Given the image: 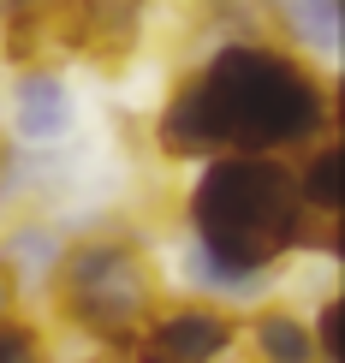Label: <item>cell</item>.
Listing matches in <instances>:
<instances>
[{"mask_svg": "<svg viewBox=\"0 0 345 363\" xmlns=\"http://www.w3.org/2000/svg\"><path fill=\"white\" fill-rule=\"evenodd\" d=\"M339 96L286 42L262 30H232L173 84L155 113V143L173 161L208 155H292L334 138Z\"/></svg>", "mask_w": 345, "mask_h": 363, "instance_id": "1", "label": "cell"}, {"mask_svg": "<svg viewBox=\"0 0 345 363\" xmlns=\"http://www.w3.org/2000/svg\"><path fill=\"white\" fill-rule=\"evenodd\" d=\"M185 220L191 256L220 268L238 292L316 238V220L298 203V173L280 155H208L185 191Z\"/></svg>", "mask_w": 345, "mask_h": 363, "instance_id": "2", "label": "cell"}, {"mask_svg": "<svg viewBox=\"0 0 345 363\" xmlns=\"http://www.w3.org/2000/svg\"><path fill=\"white\" fill-rule=\"evenodd\" d=\"M54 274V298L78 334H89L108 352H131L137 328L155 310V274H149L143 250L125 238H78L60 245Z\"/></svg>", "mask_w": 345, "mask_h": 363, "instance_id": "3", "label": "cell"}, {"mask_svg": "<svg viewBox=\"0 0 345 363\" xmlns=\"http://www.w3.org/2000/svg\"><path fill=\"white\" fill-rule=\"evenodd\" d=\"M238 328L215 304H179V310H149V322L131 340V363H220L232 352Z\"/></svg>", "mask_w": 345, "mask_h": 363, "instance_id": "4", "label": "cell"}, {"mask_svg": "<svg viewBox=\"0 0 345 363\" xmlns=\"http://www.w3.org/2000/svg\"><path fill=\"white\" fill-rule=\"evenodd\" d=\"M143 12L149 0H66V48L89 54L101 66H119L143 36Z\"/></svg>", "mask_w": 345, "mask_h": 363, "instance_id": "5", "label": "cell"}, {"mask_svg": "<svg viewBox=\"0 0 345 363\" xmlns=\"http://www.w3.org/2000/svg\"><path fill=\"white\" fill-rule=\"evenodd\" d=\"M12 131L24 143H60L72 131V89L48 66H18L12 78Z\"/></svg>", "mask_w": 345, "mask_h": 363, "instance_id": "6", "label": "cell"}, {"mask_svg": "<svg viewBox=\"0 0 345 363\" xmlns=\"http://www.w3.org/2000/svg\"><path fill=\"white\" fill-rule=\"evenodd\" d=\"M268 18L286 30V48L304 60H339L345 42V0H262Z\"/></svg>", "mask_w": 345, "mask_h": 363, "instance_id": "7", "label": "cell"}, {"mask_svg": "<svg viewBox=\"0 0 345 363\" xmlns=\"http://www.w3.org/2000/svg\"><path fill=\"white\" fill-rule=\"evenodd\" d=\"M0 30H6V54L18 66H36L42 54L66 48V0H0Z\"/></svg>", "mask_w": 345, "mask_h": 363, "instance_id": "8", "label": "cell"}, {"mask_svg": "<svg viewBox=\"0 0 345 363\" xmlns=\"http://www.w3.org/2000/svg\"><path fill=\"white\" fill-rule=\"evenodd\" d=\"M250 357L256 363H322L310 322L292 315V310H262L250 322Z\"/></svg>", "mask_w": 345, "mask_h": 363, "instance_id": "9", "label": "cell"}, {"mask_svg": "<svg viewBox=\"0 0 345 363\" xmlns=\"http://www.w3.org/2000/svg\"><path fill=\"white\" fill-rule=\"evenodd\" d=\"M60 245H66V238L48 233V226H18V233L6 238V268L12 274H42V268L60 262Z\"/></svg>", "mask_w": 345, "mask_h": 363, "instance_id": "10", "label": "cell"}, {"mask_svg": "<svg viewBox=\"0 0 345 363\" xmlns=\"http://www.w3.org/2000/svg\"><path fill=\"white\" fill-rule=\"evenodd\" d=\"M339 322H345V304H339V298H327L322 315H316V328H310L322 363H345V328H339Z\"/></svg>", "mask_w": 345, "mask_h": 363, "instance_id": "11", "label": "cell"}, {"mask_svg": "<svg viewBox=\"0 0 345 363\" xmlns=\"http://www.w3.org/2000/svg\"><path fill=\"white\" fill-rule=\"evenodd\" d=\"M0 363H42V334L30 322H6L0 315Z\"/></svg>", "mask_w": 345, "mask_h": 363, "instance_id": "12", "label": "cell"}, {"mask_svg": "<svg viewBox=\"0 0 345 363\" xmlns=\"http://www.w3.org/2000/svg\"><path fill=\"white\" fill-rule=\"evenodd\" d=\"M12 298H18V286H12V268L0 262V315H6V304H12Z\"/></svg>", "mask_w": 345, "mask_h": 363, "instance_id": "13", "label": "cell"}, {"mask_svg": "<svg viewBox=\"0 0 345 363\" xmlns=\"http://www.w3.org/2000/svg\"><path fill=\"white\" fill-rule=\"evenodd\" d=\"M0 173H6V131H0Z\"/></svg>", "mask_w": 345, "mask_h": 363, "instance_id": "14", "label": "cell"}]
</instances>
